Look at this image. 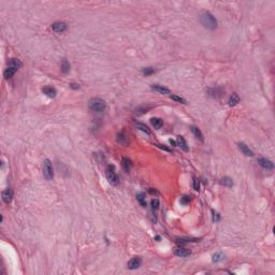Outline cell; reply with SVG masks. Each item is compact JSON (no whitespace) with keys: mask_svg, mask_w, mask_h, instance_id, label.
I'll list each match as a JSON object with an SVG mask.
<instances>
[{"mask_svg":"<svg viewBox=\"0 0 275 275\" xmlns=\"http://www.w3.org/2000/svg\"><path fill=\"white\" fill-rule=\"evenodd\" d=\"M200 23L210 30H214L217 27V19L210 12H203L200 15Z\"/></svg>","mask_w":275,"mask_h":275,"instance_id":"cell-1","label":"cell"},{"mask_svg":"<svg viewBox=\"0 0 275 275\" xmlns=\"http://www.w3.org/2000/svg\"><path fill=\"white\" fill-rule=\"evenodd\" d=\"M22 67V63L19 59H15V58H12V59L9 60V64H8V67L5 71V79H11L12 76L15 74V72Z\"/></svg>","mask_w":275,"mask_h":275,"instance_id":"cell-2","label":"cell"},{"mask_svg":"<svg viewBox=\"0 0 275 275\" xmlns=\"http://www.w3.org/2000/svg\"><path fill=\"white\" fill-rule=\"evenodd\" d=\"M88 106H89V109L91 111L97 112V113H101V112H103L105 110L106 104L100 98H93V99H90L88 101Z\"/></svg>","mask_w":275,"mask_h":275,"instance_id":"cell-3","label":"cell"},{"mask_svg":"<svg viewBox=\"0 0 275 275\" xmlns=\"http://www.w3.org/2000/svg\"><path fill=\"white\" fill-rule=\"evenodd\" d=\"M105 174H106V178H108V180H109V183L111 185H113V186L118 185V183H119V177H118V175L115 172V167L112 166V164L108 166V168H106V170H105Z\"/></svg>","mask_w":275,"mask_h":275,"instance_id":"cell-4","label":"cell"},{"mask_svg":"<svg viewBox=\"0 0 275 275\" xmlns=\"http://www.w3.org/2000/svg\"><path fill=\"white\" fill-rule=\"evenodd\" d=\"M43 175L47 180H53L54 177L53 167H52V162L50 159H45L43 162Z\"/></svg>","mask_w":275,"mask_h":275,"instance_id":"cell-5","label":"cell"},{"mask_svg":"<svg viewBox=\"0 0 275 275\" xmlns=\"http://www.w3.org/2000/svg\"><path fill=\"white\" fill-rule=\"evenodd\" d=\"M116 140H117V142L120 144V145H128V143H129V138H128L127 133H126L125 130H123V131H120L119 133L117 134V138H116Z\"/></svg>","mask_w":275,"mask_h":275,"instance_id":"cell-6","label":"cell"},{"mask_svg":"<svg viewBox=\"0 0 275 275\" xmlns=\"http://www.w3.org/2000/svg\"><path fill=\"white\" fill-rule=\"evenodd\" d=\"M142 263V259L140 257H133L131 258V260H129L128 262V269L130 270H134V269H138Z\"/></svg>","mask_w":275,"mask_h":275,"instance_id":"cell-7","label":"cell"},{"mask_svg":"<svg viewBox=\"0 0 275 275\" xmlns=\"http://www.w3.org/2000/svg\"><path fill=\"white\" fill-rule=\"evenodd\" d=\"M174 254H175L176 256H178V257L185 258V257L190 256L191 252H190L189 249H187V248H185V247H177V248L174 249Z\"/></svg>","mask_w":275,"mask_h":275,"instance_id":"cell-8","label":"cell"},{"mask_svg":"<svg viewBox=\"0 0 275 275\" xmlns=\"http://www.w3.org/2000/svg\"><path fill=\"white\" fill-rule=\"evenodd\" d=\"M52 28H53L55 33H64L67 29V25L65 23H63V22H55L52 25Z\"/></svg>","mask_w":275,"mask_h":275,"instance_id":"cell-9","label":"cell"},{"mask_svg":"<svg viewBox=\"0 0 275 275\" xmlns=\"http://www.w3.org/2000/svg\"><path fill=\"white\" fill-rule=\"evenodd\" d=\"M258 163L260 164L262 168H264V169H266V170L273 169V167H274L273 162L271 161V160L266 159V158H259V159H258Z\"/></svg>","mask_w":275,"mask_h":275,"instance_id":"cell-10","label":"cell"},{"mask_svg":"<svg viewBox=\"0 0 275 275\" xmlns=\"http://www.w3.org/2000/svg\"><path fill=\"white\" fill-rule=\"evenodd\" d=\"M238 145H239V148H240V150L245 156H248V157H253V156H254V153H253V150H249V147H248V146L246 145L245 143H242V142H241V143H239Z\"/></svg>","mask_w":275,"mask_h":275,"instance_id":"cell-11","label":"cell"},{"mask_svg":"<svg viewBox=\"0 0 275 275\" xmlns=\"http://www.w3.org/2000/svg\"><path fill=\"white\" fill-rule=\"evenodd\" d=\"M13 199V190L11 188H8V189L3 190L2 191V200L5 202V203H10Z\"/></svg>","mask_w":275,"mask_h":275,"instance_id":"cell-12","label":"cell"},{"mask_svg":"<svg viewBox=\"0 0 275 275\" xmlns=\"http://www.w3.org/2000/svg\"><path fill=\"white\" fill-rule=\"evenodd\" d=\"M42 91L44 93V95H46L49 98H55L56 97V89L52 86H45V87L42 88Z\"/></svg>","mask_w":275,"mask_h":275,"instance_id":"cell-13","label":"cell"},{"mask_svg":"<svg viewBox=\"0 0 275 275\" xmlns=\"http://www.w3.org/2000/svg\"><path fill=\"white\" fill-rule=\"evenodd\" d=\"M152 89L153 90H155V91H157V93H160L162 94V95H169L171 91H170L169 88H167L164 87V86H161V85H152Z\"/></svg>","mask_w":275,"mask_h":275,"instance_id":"cell-14","label":"cell"},{"mask_svg":"<svg viewBox=\"0 0 275 275\" xmlns=\"http://www.w3.org/2000/svg\"><path fill=\"white\" fill-rule=\"evenodd\" d=\"M177 145L180 146L184 152H188V150H189L187 143H186V140L184 139V136H177Z\"/></svg>","mask_w":275,"mask_h":275,"instance_id":"cell-15","label":"cell"},{"mask_svg":"<svg viewBox=\"0 0 275 275\" xmlns=\"http://www.w3.org/2000/svg\"><path fill=\"white\" fill-rule=\"evenodd\" d=\"M150 124L153 125V127L156 128V129H159V128L162 127L163 125V120L161 118H158V117H153L150 118Z\"/></svg>","mask_w":275,"mask_h":275,"instance_id":"cell-16","label":"cell"},{"mask_svg":"<svg viewBox=\"0 0 275 275\" xmlns=\"http://www.w3.org/2000/svg\"><path fill=\"white\" fill-rule=\"evenodd\" d=\"M122 167H123V169L126 172H129L132 168V161L130 159H128V158H123V160H122Z\"/></svg>","mask_w":275,"mask_h":275,"instance_id":"cell-17","label":"cell"},{"mask_svg":"<svg viewBox=\"0 0 275 275\" xmlns=\"http://www.w3.org/2000/svg\"><path fill=\"white\" fill-rule=\"evenodd\" d=\"M190 129H191V132L194 133V136H196L197 139L200 140L201 142H203V141H204V139H203V134H202V132L200 131L199 128L194 127V126H191V128H190Z\"/></svg>","mask_w":275,"mask_h":275,"instance_id":"cell-18","label":"cell"},{"mask_svg":"<svg viewBox=\"0 0 275 275\" xmlns=\"http://www.w3.org/2000/svg\"><path fill=\"white\" fill-rule=\"evenodd\" d=\"M240 102V97H239L236 94H232V96L230 98H229V105L230 106H234L236 105V104Z\"/></svg>","mask_w":275,"mask_h":275,"instance_id":"cell-19","label":"cell"},{"mask_svg":"<svg viewBox=\"0 0 275 275\" xmlns=\"http://www.w3.org/2000/svg\"><path fill=\"white\" fill-rule=\"evenodd\" d=\"M134 126H136V128H138L139 130H141L142 132H144V133L150 134V129H148V127L146 125H144V124H142V123H134Z\"/></svg>","mask_w":275,"mask_h":275,"instance_id":"cell-20","label":"cell"},{"mask_svg":"<svg viewBox=\"0 0 275 275\" xmlns=\"http://www.w3.org/2000/svg\"><path fill=\"white\" fill-rule=\"evenodd\" d=\"M220 184L224 186H227V187H232L233 186V180L230 177H228V176H225V177H222L220 180Z\"/></svg>","mask_w":275,"mask_h":275,"instance_id":"cell-21","label":"cell"},{"mask_svg":"<svg viewBox=\"0 0 275 275\" xmlns=\"http://www.w3.org/2000/svg\"><path fill=\"white\" fill-rule=\"evenodd\" d=\"M60 68H61V71H63L64 73H68V72L70 71V64H69V61H68L67 59H63Z\"/></svg>","mask_w":275,"mask_h":275,"instance_id":"cell-22","label":"cell"},{"mask_svg":"<svg viewBox=\"0 0 275 275\" xmlns=\"http://www.w3.org/2000/svg\"><path fill=\"white\" fill-rule=\"evenodd\" d=\"M136 199H138V201L140 202V204H141L142 206H146V199H145V194H143V192H140V194H136Z\"/></svg>","mask_w":275,"mask_h":275,"instance_id":"cell-23","label":"cell"},{"mask_svg":"<svg viewBox=\"0 0 275 275\" xmlns=\"http://www.w3.org/2000/svg\"><path fill=\"white\" fill-rule=\"evenodd\" d=\"M222 94V88H213V89L210 90V95L213 96V97H220Z\"/></svg>","mask_w":275,"mask_h":275,"instance_id":"cell-24","label":"cell"},{"mask_svg":"<svg viewBox=\"0 0 275 275\" xmlns=\"http://www.w3.org/2000/svg\"><path fill=\"white\" fill-rule=\"evenodd\" d=\"M224 260V255L222 253H216L215 255H213V262H220Z\"/></svg>","mask_w":275,"mask_h":275,"instance_id":"cell-25","label":"cell"},{"mask_svg":"<svg viewBox=\"0 0 275 275\" xmlns=\"http://www.w3.org/2000/svg\"><path fill=\"white\" fill-rule=\"evenodd\" d=\"M150 205H152L153 212L158 211V208H159V200L158 199H153L152 201H150Z\"/></svg>","mask_w":275,"mask_h":275,"instance_id":"cell-26","label":"cell"},{"mask_svg":"<svg viewBox=\"0 0 275 275\" xmlns=\"http://www.w3.org/2000/svg\"><path fill=\"white\" fill-rule=\"evenodd\" d=\"M154 72H155V69H154V68H152V67L144 68V69L142 70V73H143L144 75H150V74H153Z\"/></svg>","mask_w":275,"mask_h":275,"instance_id":"cell-27","label":"cell"},{"mask_svg":"<svg viewBox=\"0 0 275 275\" xmlns=\"http://www.w3.org/2000/svg\"><path fill=\"white\" fill-rule=\"evenodd\" d=\"M171 99L174 100V101H177V102H180V103H184V104L187 103V102H186V100L184 99V98L178 97V96H175V95H172L171 96Z\"/></svg>","mask_w":275,"mask_h":275,"instance_id":"cell-28","label":"cell"},{"mask_svg":"<svg viewBox=\"0 0 275 275\" xmlns=\"http://www.w3.org/2000/svg\"><path fill=\"white\" fill-rule=\"evenodd\" d=\"M199 188H200V182H199V180H198V178L194 177V189L196 190V191H198V190H199Z\"/></svg>","mask_w":275,"mask_h":275,"instance_id":"cell-29","label":"cell"},{"mask_svg":"<svg viewBox=\"0 0 275 275\" xmlns=\"http://www.w3.org/2000/svg\"><path fill=\"white\" fill-rule=\"evenodd\" d=\"M189 201H190V197L189 196H184L182 199H180V203H183V204H187Z\"/></svg>","mask_w":275,"mask_h":275,"instance_id":"cell-30","label":"cell"},{"mask_svg":"<svg viewBox=\"0 0 275 275\" xmlns=\"http://www.w3.org/2000/svg\"><path fill=\"white\" fill-rule=\"evenodd\" d=\"M212 213H213V220H214V222H218L220 218L219 215H218V213L215 212V211H212Z\"/></svg>","mask_w":275,"mask_h":275,"instance_id":"cell-31","label":"cell"},{"mask_svg":"<svg viewBox=\"0 0 275 275\" xmlns=\"http://www.w3.org/2000/svg\"><path fill=\"white\" fill-rule=\"evenodd\" d=\"M79 87V84H71V88H73V89H77Z\"/></svg>","mask_w":275,"mask_h":275,"instance_id":"cell-32","label":"cell"},{"mask_svg":"<svg viewBox=\"0 0 275 275\" xmlns=\"http://www.w3.org/2000/svg\"><path fill=\"white\" fill-rule=\"evenodd\" d=\"M157 146H158V147H160V148H163V150H167V152H169V150H168V148H167V147H164V146H162V145H159V144H158V145H157Z\"/></svg>","mask_w":275,"mask_h":275,"instance_id":"cell-33","label":"cell"},{"mask_svg":"<svg viewBox=\"0 0 275 275\" xmlns=\"http://www.w3.org/2000/svg\"><path fill=\"white\" fill-rule=\"evenodd\" d=\"M169 142H170V144H171V145H173V146H176V143H175V142H174V141H172V140H170V141H169Z\"/></svg>","mask_w":275,"mask_h":275,"instance_id":"cell-34","label":"cell"}]
</instances>
